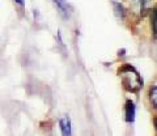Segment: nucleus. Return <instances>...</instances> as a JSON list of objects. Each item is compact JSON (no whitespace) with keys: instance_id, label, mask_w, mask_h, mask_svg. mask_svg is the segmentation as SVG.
<instances>
[{"instance_id":"nucleus-1","label":"nucleus","mask_w":157,"mask_h":136,"mask_svg":"<svg viewBox=\"0 0 157 136\" xmlns=\"http://www.w3.org/2000/svg\"><path fill=\"white\" fill-rule=\"evenodd\" d=\"M119 76H121V80L127 90L137 92L143 86V80H141L139 72L131 66L126 64L122 67L119 70Z\"/></svg>"},{"instance_id":"nucleus-2","label":"nucleus","mask_w":157,"mask_h":136,"mask_svg":"<svg viewBox=\"0 0 157 136\" xmlns=\"http://www.w3.org/2000/svg\"><path fill=\"white\" fill-rule=\"evenodd\" d=\"M126 120L130 123L135 120V105L132 101H127L126 104Z\"/></svg>"},{"instance_id":"nucleus-3","label":"nucleus","mask_w":157,"mask_h":136,"mask_svg":"<svg viewBox=\"0 0 157 136\" xmlns=\"http://www.w3.org/2000/svg\"><path fill=\"white\" fill-rule=\"evenodd\" d=\"M60 128H62V134L63 135H70L71 134V122L70 119L64 116L60 119Z\"/></svg>"},{"instance_id":"nucleus-4","label":"nucleus","mask_w":157,"mask_h":136,"mask_svg":"<svg viewBox=\"0 0 157 136\" xmlns=\"http://www.w3.org/2000/svg\"><path fill=\"white\" fill-rule=\"evenodd\" d=\"M149 100H151V104L153 105V108L157 109V85H155L153 88H151V90H149Z\"/></svg>"},{"instance_id":"nucleus-5","label":"nucleus","mask_w":157,"mask_h":136,"mask_svg":"<svg viewBox=\"0 0 157 136\" xmlns=\"http://www.w3.org/2000/svg\"><path fill=\"white\" fill-rule=\"evenodd\" d=\"M134 2L137 3V6H139V12L141 14H144L147 8H148V4H149V0H134Z\"/></svg>"},{"instance_id":"nucleus-6","label":"nucleus","mask_w":157,"mask_h":136,"mask_svg":"<svg viewBox=\"0 0 157 136\" xmlns=\"http://www.w3.org/2000/svg\"><path fill=\"white\" fill-rule=\"evenodd\" d=\"M152 29H153L155 36L157 37V7L152 12Z\"/></svg>"},{"instance_id":"nucleus-7","label":"nucleus","mask_w":157,"mask_h":136,"mask_svg":"<svg viewBox=\"0 0 157 136\" xmlns=\"http://www.w3.org/2000/svg\"><path fill=\"white\" fill-rule=\"evenodd\" d=\"M54 3L58 6V8L62 11V13H64V14H67V12H68V7H67V4L63 2V0H54Z\"/></svg>"},{"instance_id":"nucleus-8","label":"nucleus","mask_w":157,"mask_h":136,"mask_svg":"<svg viewBox=\"0 0 157 136\" xmlns=\"http://www.w3.org/2000/svg\"><path fill=\"white\" fill-rule=\"evenodd\" d=\"M113 6H114V8H117V14H118V16L123 18L124 17V9H123V7H122L121 4H118V3H113Z\"/></svg>"},{"instance_id":"nucleus-9","label":"nucleus","mask_w":157,"mask_h":136,"mask_svg":"<svg viewBox=\"0 0 157 136\" xmlns=\"http://www.w3.org/2000/svg\"><path fill=\"white\" fill-rule=\"evenodd\" d=\"M14 2H16V3L18 4V6H21V7L24 6V0H14Z\"/></svg>"},{"instance_id":"nucleus-10","label":"nucleus","mask_w":157,"mask_h":136,"mask_svg":"<svg viewBox=\"0 0 157 136\" xmlns=\"http://www.w3.org/2000/svg\"><path fill=\"white\" fill-rule=\"evenodd\" d=\"M155 127H156V130H157V118L155 119Z\"/></svg>"}]
</instances>
